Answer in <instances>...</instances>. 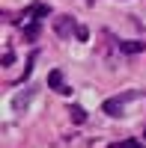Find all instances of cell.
Returning <instances> with one entry per match:
<instances>
[{
	"label": "cell",
	"instance_id": "obj_1",
	"mask_svg": "<svg viewBox=\"0 0 146 148\" xmlns=\"http://www.w3.org/2000/svg\"><path fill=\"white\" fill-rule=\"evenodd\" d=\"M137 95H140V92L131 89V92L119 95V98H107V101H104V113H107V116H113V119H119V116H122V110H125V104H128V101H134Z\"/></svg>",
	"mask_w": 146,
	"mask_h": 148
},
{
	"label": "cell",
	"instance_id": "obj_2",
	"mask_svg": "<svg viewBox=\"0 0 146 148\" xmlns=\"http://www.w3.org/2000/svg\"><path fill=\"white\" fill-rule=\"evenodd\" d=\"M54 33L60 36V39H69L72 33H78L75 18H69V15H57V21H54Z\"/></svg>",
	"mask_w": 146,
	"mask_h": 148
},
{
	"label": "cell",
	"instance_id": "obj_3",
	"mask_svg": "<svg viewBox=\"0 0 146 148\" xmlns=\"http://www.w3.org/2000/svg\"><path fill=\"white\" fill-rule=\"evenodd\" d=\"M48 86H51V89H57V92H63V95H69V92H72L69 86L63 83V71H60V68H54L51 74H48Z\"/></svg>",
	"mask_w": 146,
	"mask_h": 148
},
{
	"label": "cell",
	"instance_id": "obj_4",
	"mask_svg": "<svg viewBox=\"0 0 146 148\" xmlns=\"http://www.w3.org/2000/svg\"><path fill=\"white\" fill-rule=\"evenodd\" d=\"M30 98H33V89H24V95H15V101H12V110H15V113H21V110L30 104Z\"/></svg>",
	"mask_w": 146,
	"mask_h": 148
},
{
	"label": "cell",
	"instance_id": "obj_5",
	"mask_svg": "<svg viewBox=\"0 0 146 148\" xmlns=\"http://www.w3.org/2000/svg\"><path fill=\"white\" fill-rule=\"evenodd\" d=\"M119 51H125V53H140V51H146V45H143V42H122V45H119Z\"/></svg>",
	"mask_w": 146,
	"mask_h": 148
},
{
	"label": "cell",
	"instance_id": "obj_6",
	"mask_svg": "<svg viewBox=\"0 0 146 148\" xmlns=\"http://www.w3.org/2000/svg\"><path fill=\"white\" fill-rule=\"evenodd\" d=\"M69 116H72V119H75V121H78V125H81V121H87V113H83V110H81V107H72V113H69Z\"/></svg>",
	"mask_w": 146,
	"mask_h": 148
},
{
	"label": "cell",
	"instance_id": "obj_7",
	"mask_svg": "<svg viewBox=\"0 0 146 148\" xmlns=\"http://www.w3.org/2000/svg\"><path fill=\"white\" fill-rule=\"evenodd\" d=\"M36 36H39V21H33L27 27V39H36Z\"/></svg>",
	"mask_w": 146,
	"mask_h": 148
},
{
	"label": "cell",
	"instance_id": "obj_8",
	"mask_svg": "<svg viewBox=\"0 0 146 148\" xmlns=\"http://www.w3.org/2000/svg\"><path fill=\"white\" fill-rule=\"evenodd\" d=\"M122 148H146V145H143V142H137V139H125V142H122Z\"/></svg>",
	"mask_w": 146,
	"mask_h": 148
},
{
	"label": "cell",
	"instance_id": "obj_9",
	"mask_svg": "<svg viewBox=\"0 0 146 148\" xmlns=\"http://www.w3.org/2000/svg\"><path fill=\"white\" fill-rule=\"evenodd\" d=\"M75 36H78L81 42H87V36H90V33H87V27H78V33H75Z\"/></svg>",
	"mask_w": 146,
	"mask_h": 148
}]
</instances>
